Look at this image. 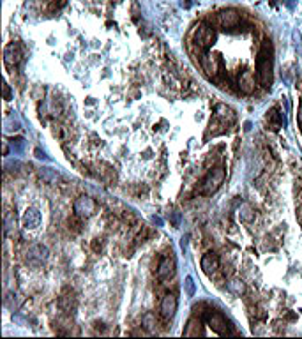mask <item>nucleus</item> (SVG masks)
Segmentation results:
<instances>
[{
  "instance_id": "nucleus-13",
  "label": "nucleus",
  "mask_w": 302,
  "mask_h": 339,
  "mask_svg": "<svg viewBox=\"0 0 302 339\" xmlns=\"http://www.w3.org/2000/svg\"><path fill=\"white\" fill-rule=\"evenodd\" d=\"M209 325L212 327V330H216L218 334L224 336V334H230V330H228V321L221 313H210L209 316Z\"/></svg>"
},
{
  "instance_id": "nucleus-15",
  "label": "nucleus",
  "mask_w": 302,
  "mask_h": 339,
  "mask_svg": "<svg viewBox=\"0 0 302 339\" xmlns=\"http://www.w3.org/2000/svg\"><path fill=\"white\" fill-rule=\"evenodd\" d=\"M39 223H41V216H39L38 210L28 209L23 216V224L25 228H38Z\"/></svg>"
},
{
  "instance_id": "nucleus-6",
  "label": "nucleus",
  "mask_w": 302,
  "mask_h": 339,
  "mask_svg": "<svg viewBox=\"0 0 302 339\" xmlns=\"http://www.w3.org/2000/svg\"><path fill=\"white\" fill-rule=\"evenodd\" d=\"M200 65L201 69L210 76V78H216L223 73V60L219 55H210V53H203L200 57Z\"/></svg>"
},
{
  "instance_id": "nucleus-1",
  "label": "nucleus",
  "mask_w": 302,
  "mask_h": 339,
  "mask_svg": "<svg viewBox=\"0 0 302 339\" xmlns=\"http://www.w3.org/2000/svg\"><path fill=\"white\" fill-rule=\"evenodd\" d=\"M272 69H274L272 46H270V41L265 39L258 51V57H256V76H258V83L262 87L269 88L272 85Z\"/></svg>"
},
{
  "instance_id": "nucleus-10",
  "label": "nucleus",
  "mask_w": 302,
  "mask_h": 339,
  "mask_svg": "<svg viewBox=\"0 0 302 339\" xmlns=\"http://www.w3.org/2000/svg\"><path fill=\"white\" fill-rule=\"evenodd\" d=\"M177 306H179V302H177V297L173 293H166L161 300V306H159V311H161V316L170 320L173 318V315L177 313Z\"/></svg>"
},
{
  "instance_id": "nucleus-7",
  "label": "nucleus",
  "mask_w": 302,
  "mask_h": 339,
  "mask_svg": "<svg viewBox=\"0 0 302 339\" xmlns=\"http://www.w3.org/2000/svg\"><path fill=\"white\" fill-rule=\"evenodd\" d=\"M237 87L239 90H241L242 94H246V96H249V94H253L256 90V78L255 75H253L249 69H244L239 73L237 76Z\"/></svg>"
},
{
  "instance_id": "nucleus-22",
  "label": "nucleus",
  "mask_w": 302,
  "mask_h": 339,
  "mask_svg": "<svg viewBox=\"0 0 302 339\" xmlns=\"http://www.w3.org/2000/svg\"><path fill=\"white\" fill-rule=\"evenodd\" d=\"M186 286H187V293H189V295H193V292H195V284H193V279H191V278L186 279Z\"/></svg>"
},
{
  "instance_id": "nucleus-9",
  "label": "nucleus",
  "mask_w": 302,
  "mask_h": 339,
  "mask_svg": "<svg viewBox=\"0 0 302 339\" xmlns=\"http://www.w3.org/2000/svg\"><path fill=\"white\" fill-rule=\"evenodd\" d=\"M21 59H23V51H21V46H20L18 42H11V44L5 46L4 62L7 67H16V65H20Z\"/></svg>"
},
{
  "instance_id": "nucleus-21",
  "label": "nucleus",
  "mask_w": 302,
  "mask_h": 339,
  "mask_svg": "<svg viewBox=\"0 0 302 339\" xmlns=\"http://www.w3.org/2000/svg\"><path fill=\"white\" fill-rule=\"evenodd\" d=\"M67 4V0H51L50 2V11H59Z\"/></svg>"
},
{
  "instance_id": "nucleus-8",
  "label": "nucleus",
  "mask_w": 302,
  "mask_h": 339,
  "mask_svg": "<svg viewBox=\"0 0 302 339\" xmlns=\"http://www.w3.org/2000/svg\"><path fill=\"white\" fill-rule=\"evenodd\" d=\"M216 20H218L219 27L228 28V30L241 25V14H239L237 11H233V9H224V11H221V13H218Z\"/></svg>"
},
{
  "instance_id": "nucleus-19",
  "label": "nucleus",
  "mask_w": 302,
  "mask_h": 339,
  "mask_svg": "<svg viewBox=\"0 0 302 339\" xmlns=\"http://www.w3.org/2000/svg\"><path fill=\"white\" fill-rule=\"evenodd\" d=\"M81 221H83V219L75 214L73 218H69V226L73 224V230H75V232H80V230H81Z\"/></svg>"
},
{
  "instance_id": "nucleus-23",
  "label": "nucleus",
  "mask_w": 302,
  "mask_h": 339,
  "mask_svg": "<svg viewBox=\"0 0 302 339\" xmlns=\"http://www.w3.org/2000/svg\"><path fill=\"white\" fill-rule=\"evenodd\" d=\"M297 124H299V127H302V101H301V104H299V110H297Z\"/></svg>"
},
{
  "instance_id": "nucleus-16",
  "label": "nucleus",
  "mask_w": 302,
  "mask_h": 339,
  "mask_svg": "<svg viewBox=\"0 0 302 339\" xmlns=\"http://www.w3.org/2000/svg\"><path fill=\"white\" fill-rule=\"evenodd\" d=\"M267 122H269L270 129L278 131L281 127V113H279L278 108H272L269 113H267Z\"/></svg>"
},
{
  "instance_id": "nucleus-11",
  "label": "nucleus",
  "mask_w": 302,
  "mask_h": 339,
  "mask_svg": "<svg viewBox=\"0 0 302 339\" xmlns=\"http://www.w3.org/2000/svg\"><path fill=\"white\" fill-rule=\"evenodd\" d=\"M156 274H158L159 279L173 278V274H175V260H173L172 256H166V258H163V260L159 261Z\"/></svg>"
},
{
  "instance_id": "nucleus-14",
  "label": "nucleus",
  "mask_w": 302,
  "mask_h": 339,
  "mask_svg": "<svg viewBox=\"0 0 302 339\" xmlns=\"http://www.w3.org/2000/svg\"><path fill=\"white\" fill-rule=\"evenodd\" d=\"M203 334V327H201V320L198 316H193L189 321H187L186 330H184V336H201Z\"/></svg>"
},
{
  "instance_id": "nucleus-3",
  "label": "nucleus",
  "mask_w": 302,
  "mask_h": 339,
  "mask_svg": "<svg viewBox=\"0 0 302 339\" xmlns=\"http://www.w3.org/2000/svg\"><path fill=\"white\" fill-rule=\"evenodd\" d=\"M224 177H226V172H224L223 166L212 168V170L207 173V177L201 180L200 187H198V193H200V195H212V193H216V191L221 187V184L224 182Z\"/></svg>"
},
{
  "instance_id": "nucleus-24",
  "label": "nucleus",
  "mask_w": 302,
  "mask_h": 339,
  "mask_svg": "<svg viewBox=\"0 0 302 339\" xmlns=\"http://www.w3.org/2000/svg\"><path fill=\"white\" fill-rule=\"evenodd\" d=\"M4 98H5V101H11V88L7 83L4 85Z\"/></svg>"
},
{
  "instance_id": "nucleus-12",
  "label": "nucleus",
  "mask_w": 302,
  "mask_h": 339,
  "mask_svg": "<svg viewBox=\"0 0 302 339\" xmlns=\"http://www.w3.org/2000/svg\"><path fill=\"white\" fill-rule=\"evenodd\" d=\"M200 265H201V270H203L205 274L212 276L216 270L219 269V256L216 255V253H212V251L205 253V255L201 256Z\"/></svg>"
},
{
  "instance_id": "nucleus-5",
  "label": "nucleus",
  "mask_w": 302,
  "mask_h": 339,
  "mask_svg": "<svg viewBox=\"0 0 302 339\" xmlns=\"http://www.w3.org/2000/svg\"><path fill=\"white\" fill-rule=\"evenodd\" d=\"M96 209H98V205L96 201L87 195H81L78 196L75 200V205H73V210H75L76 216H80L81 219H88L92 218L94 214H96Z\"/></svg>"
},
{
  "instance_id": "nucleus-17",
  "label": "nucleus",
  "mask_w": 302,
  "mask_h": 339,
  "mask_svg": "<svg viewBox=\"0 0 302 339\" xmlns=\"http://www.w3.org/2000/svg\"><path fill=\"white\" fill-rule=\"evenodd\" d=\"M239 218H241V221H244V223H251L253 219H255V210L251 209V205L242 203L241 209H239Z\"/></svg>"
},
{
  "instance_id": "nucleus-4",
  "label": "nucleus",
  "mask_w": 302,
  "mask_h": 339,
  "mask_svg": "<svg viewBox=\"0 0 302 339\" xmlns=\"http://www.w3.org/2000/svg\"><path fill=\"white\" fill-rule=\"evenodd\" d=\"M191 39H193V42H195L200 50H209L216 41V32L209 23H205L203 21V23H198L193 28Z\"/></svg>"
},
{
  "instance_id": "nucleus-20",
  "label": "nucleus",
  "mask_w": 302,
  "mask_h": 339,
  "mask_svg": "<svg viewBox=\"0 0 302 339\" xmlns=\"http://www.w3.org/2000/svg\"><path fill=\"white\" fill-rule=\"evenodd\" d=\"M143 323H145V327H147V329L149 330H152L154 329V325H156V316L154 315H145L143 316Z\"/></svg>"
},
{
  "instance_id": "nucleus-2",
  "label": "nucleus",
  "mask_w": 302,
  "mask_h": 339,
  "mask_svg": "<svg viewBox=\"0 0 302 339\" xmlns=\"http://www.w3.org/2000/svg\"><path fill=\"white\" fill-rule=\"evenodd\" d=\"M235 120H237V115H235V112H233L232 108L223 104V102L216 104L214 120H210V131H212V135H221V133H224Z\"/></svg>"
},
{
  "instance_id": "nucleus-18",
  "label": "nucleus",
  "mask_w": 302,
  "mask_h": 339,
  "mask_svg": "<svg viewBox=\"0 0 302 339\" xmlns=\"http://www.w3.org/2000/svg\"><path fill=\"white\" fill-rule=\"evenodd\" d=\"M228 290L232 293H235V295H241V293L246 292V286H244V283H241V281H230V283H228Z\"/></svg>"
}]
</instances>
